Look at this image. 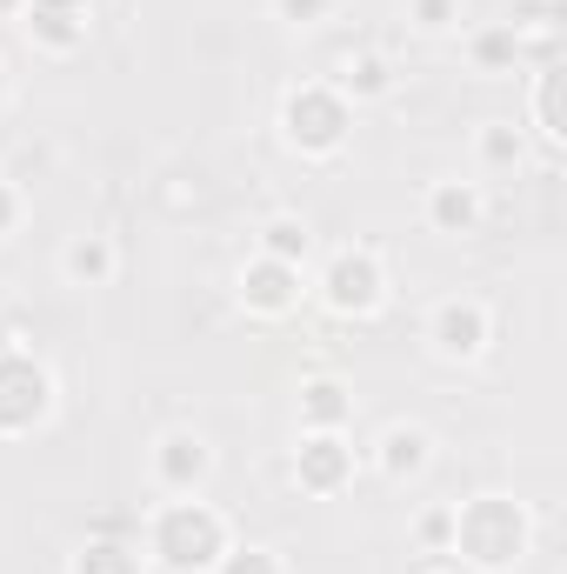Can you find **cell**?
<instances>
[{
	"instance_id": "6da1fadb",
	"label": "cell",
	"mask_w": 567,
	"mask_h": 574,
	"mask_svg": "<svg viewBox=\"0 0 567 574\" xmlns=\"http://www.w3.org/2000/svg\"><path fill=\"white\" fill-rule=\"evenodd\" d=\"M208 547H214V528H208V521H195V528H187V508H180V514H167V541H160V554H167L174 567H195V561H208Z\"/></svg>"
},
{
	"instance_id": "7a4b0ae2",
	"label": "cell",
	"mask_w": 567,
	"mask_h": 574,
	"mask_svg": "<svg viewBox=\"0 0 567 574\" xmlns=\"http://www.w3.org/2000/svg\"><path fill=\"white\" fill-rule=\"evenodd\" d=\"M160 448H167V455H160L167 481H180V488H187V481H201V468H208V448H201V441H187V435H167Z\"/></svg>"
},
{
	"instance_id": "3957f363",
	"label": "cell",
	"mask_w": 567,
	"mask_h": 574,
	"mask_svg": "<svg viewBox=\"0 0 567 574\" xmlns=\"http://www.w3.org/2000/svg\"><path fill=\"white\" fill-rule=\"evenodd\" d=\"M374 301V268L367 261H340L334 268V307H367Z\"/></svg>"
},
{
	"instance_id": "277c9868",
	"label": "cell",
	"mask_w": 567,
	"mask_h": 574,
	"mask_svg": "<svg viewBox=\"0 0 567 574\" xmlns=\"http://www.w3.org/2000/svg\"><path fill=\"white\" fill-rule=\"evenodd\" d=\"M248 294H254L261 307H287V268H274V261H261V268L248 274Z\"/></svg>"
},
{
	"instance_id": "5b68a950",
	"label": "cell",
	"mask_w": 567,
	"mask_h": 574,
	"mask_svg": "<svg viewBox=\"0 0 567 574\" xmlns=\"http://www.w3.org/2000/svg\"><path fill=\"white\" fill-rule=\"evenodd\" d=\"M107 261H114V254H107L101 241H74V248H67V274H81V281L107 274Z\"/></svg>"
},
{
	"instance_id": "8992f818",
	"label": "cell",
	"mask_w": 567,
	"mask_h": 574,
	"mask_svg": "<svg viewBox=\"0 0 567 574\" xmlns=\"http://www.w3.org/2000/svg\"><path fill=\"white\" fill-rule=\"evenodd\" d=\"M267 248H274L281 261H287V254H307V228H294V221H274V228H267Z\"/></svg>"
},
{
	"instance_id": "52a82bcc",
	"label": "cell",
	"mask_w": 567,
	"mask_h": 574,
	"mask_svg": "<svg viewBox=\"0 0 567 574\" xmlns=\"http://www.w3.org/2000/svg\"><path fill=\"white\" fill-rule=\"evenodd\" d=\"M327 8V0H281V14H294V21H314Z\"/></svg>"
},
{
	"instance_id": "ba28073f",
	"label": "cell",
	"mask_w": 567,
	"mask_h": 574,
	"mask_svg": "<svg viewBox=\"0 0 567 574\" xmlns=\"http://www.w3.org/2000/svg\"><path fill=\"white\" fill-rule=\"evenodd\" d=\"M8 215H14V201H8V195H0V221H8Z\"/></svg>"
}]
</instances>
